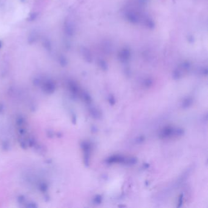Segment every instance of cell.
Instances as JSON below:
<instances>
[{"mask_svg": "<svg viewBox=\"0 0 208 208\" xmlns=\"http://www.w3.org/2000/svg\"><path fill=\"white\" fill-rule=\"evenodd\" d=\"M184 131L181 128H174L172 126H166L160 132L159 136L162 138H166L173 136L182 135Z\"/></svg>", "mask_w": 208, "mask_h": 208, "instance_id": "6da1fadb", "label": "cell"}, {"mask_svg": "<svg viewBox=\"0 0 208 208\" xmlns=\"http://www.w3.org/2000/svg\"><path fill=\"white\" fill-rule=\"evenodd\" d=\"M126 160V158L120 156V155H114L109 158H108L106 160V162L108 164H124Z\"/></svg>", "mask_w": 208, "mask_h": 208, "instance_id": "7a4b0ae2", "label": "cell"}, {"mask_svg": "<svg viewBox=\"0 0 208 208\" xmlns=\"http://www.w3.org/2000/svg\"><path fill=\"white\" fill-rule=\"evenodd\" d=\"M90 113L92 114V116L94 118H96V119H98L101 117V114L100 112V111H98V109H97L96 108L94 107V108H92L90 109Z\"/></svg>", "mask_w": 208, "mask_h": 208, "instance_id": "3957f363", "label": "cell"}, {"mask_svg": "<svg viewBox=\"0 0 208 208\" xmlns=\"http://www.w3.org/2000/svg\"><path fill=\"white\" fill-rule=\"evenodd\" d=\"M137 160L136 158H126V160H125V162H124V164L125 165H134L137 163Z\"/></svg>", "mask_w": 208, "mask_h": 208, "instance_id": "277c9868", "label": "cell"}, {"mask_svg": "<svg viewBox=\"0 0 208 208\" xmlns=\"http://www.w3.org/2000/svg\"><path fill=\"white\" fill-rule=\"evenodd\" d=\"M192 103H193V100L192 98H187L182 102V107L184 108H187L192 105Z\"/></svg>", "mask_w": 208, "mask_h": 208, "instance_id": "5b68a950", "label": "cell"}, {"mask_svg": "<svg viewBox=\"0 0 208 208\" xmlns=\"http://www.w3.org/2000/svg\"><path fill=\"white\" fill-rule=\"evenodd\" d=\"M101 200H102V198L100 195H97L95 198L94 199V202L95 203V204H100L101 203Z\"/></svg>", "mask_w": 208, "mask_h": 208, "instance_id": "8992f818", "label": "cell"}, {"mask_svg": "<svg viewBox=\"0 0 208 208\" xmlns=\"http://www.w3.org/2000/svg\"><path fill=\"white\" fill-rule=\"evenodd\" d=\"M145 140V137L142 135L141 136H139V137H138L136 139H135V142L137 143V144H141L142 142H143Z\"/></svg>", "mask_w": 208, "mask_h": 208, "instance_id": "52a82bcc", "label": "cell"}, {"mask_svg": "<svg viewBox=\"0 0 208 208\" xmlns=\"http://www.w3.org/2000/svg\"><path fill=\"white\" fill-rule=\"evenodd\" d=\"M183 197H184L183 194H181L179 197L178 198V206H177L178 207H181L182 206V204L183 202Z\"/></svg>", "mask_w": 208, "mask_h": 208, "instance_id": "ba28073f", "label": "cell"}, {"mask_svg": "<svg viewBox=\"0 0 208 208\" xmlns=\"http://www.w3.org/2000/svg\"><path fill=\"white\" fill-rule=\"evenodd\" d=\"M109 101L111 104L114 105L115 104V98H114V97L113 96L111 95L109 97Z\"/></svg>", "mask_w": 208, "mask_h": 208, "instance_id": "9c48e42d", "label": "cell"}, {"mask_svg": "<svg viewBox=\"0 0 208 208\" xmlns=\"http://www.w3.org/2000/svg\"><path fill=\"white\" fill-rule=\"evenodd\" d=\"M84 97V98H85V100H86L87 102H88V103H90L91 102V97H90V96L89 95H88L87 94H85Z\"/></svg>", "mask_w": 208, "mask_h": 208, "instance_id": "30bf717a", "label": "cell"}]
</instances>
